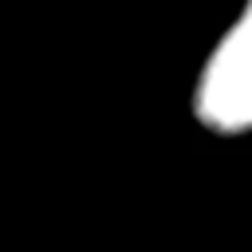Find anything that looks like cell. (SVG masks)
Segmentation results:
<instances>
[{"label":"cell","instance_id":"obj_1","mask_svg":"<svg viewBox=\"0 0 252 252\" xmlns=\"http://www.w3.org/2000/svg\"><path fill=\"white\" fill-rule=\"evenodd\" d=\"M197 114L213 130H252V0L217 39L201 79Z\"/></svg>","mask_w":252,"mask_h":252}]
</instances>
